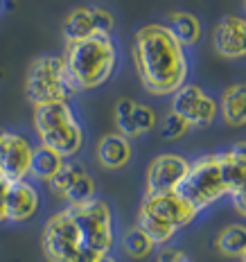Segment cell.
Here are the masks:
<instances>
[{
	"label": "cell",
	"mask_w": 246,
	"mask_h": 262,
	"mask_svg": "<svg viewBox=\"0 0 246 262\" xmlns=\"http://www.w3.org/2000/svg\"><path fill=\"white\" fill-rule=\"evenodd\" d=\"M113 242V210L97 196L54 212L41 235V249L48 262H97L111 253Z\"/></svg>",
	"instance_id": "1"
},
{
	"label": "cell",
	"mask_w": 246,
	"mask_h": 262,
	"mask_svg": "<svg viewBox=\"0 0 246 262\" xmlns=\"http://www.w3.org/2000/svg\"><path fill=\"white\" fill-rule=\"evenodd\" d=\"M133 63L140 84L156 97L174 95L181 86L188 84V52L161 23H149L136 32Z\"/></svg>",
	"instance_id": "2"
},
{
	"label": "cell",
	"mask_w": 246,
	"mask_h": 262,
	"mask_svg": "<svg viewBox=\"0 0 246 262\" xmlns=\"http://www.w3.org/2000/svg\"><path fill=\"white\" fill-rule=\"evenodd\" d=\"M63 63L77 93L100 89L111 79L118 66V46L113 36L95 34L91 39L70 43Z\"/></svg>",
	"instance_id": "3"
},
{
	"label": "cell",
	"mask_w": 246,
	"mask_h": 262,
	"mask_svg": "<svg viewBox=\"0 0 246 262\" xmlns=\"http://www.w3.org/2000/svg\"><path fill=\"white\" fill-rule=\"evenodd\" d=\"M196 215L199 212L176 192L145 194L143 204L138 208V224L136 226L154 242V247H158V244H167L178 231L190 226L196 220Z\"/></svg>",
	"instance_id": "4"
},
{
	"label": "cell",
	"mask_w": 246,
	"mask_h": 262,
	"mask_svg": "<svg viewBox=\"0 0 246 262\" xmlns=\"http://www.w3.org/2000/svg\"><path fill=\"white\" fill-rule=\"evenodd\" d=\"M34 129L41 145L63 158H73L84 147V129L68 102L34 106Z\"/></svg>",
	"instance_id": "5"
},
{
	"label": "cell",
	"mask_w": 246,
	"mask_h": 262,
	"mask_svg": "<svg viewBox=\"0 0 246 262\" xmlns=\"http://www.w3.org/2000/svg\"><path fill=\"white\" fill-rule=\"evenodd\" d=\"M77 93L68 73H65L63 57L43 54L36 57L27 68L25 77V97L30 104H54V102H68Z\"/></svg>",
	"instance_id": "6"
},
{
	"label": "cell",
	"mask_w": 246,
	"mask_h": 262,
	"mask_svg": "<svg viewBox=\"0 0 246 262\" xmlns=\"http://www.w3.org/2000/svg\"><path fill=\"white\" fill-rule=\"evenodd\" d=\"M176 194L183 201H188L196 212H201L215 201H219L221 196H226L228 192L221 177L219 154H208L190 163L183 181L176 188Z\"/></svg>",
	"instance_id": "7"
},
{
	"label": "cell",
	"mask_w": 246,
	"mask_h": 262,
	"mask_svg": "<svg viewBox=\"0 0 246 262\" xmlns=\"http://www.w3.org/2000/svg\"><path fill=\"white\" fill-rule=\"evenodd\" d=\"M172 113L181 116L188 127H210L219 116V106L215 97L199 86L185 84L172 95Z\"/></svg>",
	"instance_id": "8"
},
{
	"label": "cell",
	"mask_w": 246,
	"mask_h": 262,
	"mask_svg": "<svg viewBox=\"0 0 246 262\" xmlns=\"http://www.w3.org/2000/svg\"><path fill=\"white\" fill-rule=\"evenodd\" d=\"M30 140L16 131H0V174L9 185L30 177L32 161Z\"/></svg>",
	"instance_id": "9"
},
{
	"label": "cell",
	"mask_w": 246,
	"mask_h": 262,
	"mask_svg": "<svg viewBox=\"0 0 246 262\" xmlns=\"http://www.w3.org/2000/svg\"><path fill=\"white\" fill-rule=\"evenodd\" d=\"M190 167V161L181 154H161L147 167L145 179V194H165L176 192L178 183L183 181L185 172Z\"/></svg>",
	"instance_id": "10"
},
{
	"label": "cell",
	"mask_w": 246,
	"mask_h": 262,
	"mask_svg": "<svg viewBox=\"0 0 246 262\" xmlns=\"http://www.w3.org/2000/svg\"><path fill=\"white\" fill-rule=\"evenodd\" d=\"M39 206H41L39 190L27 179L16 181L5 192V222L20 224V222L32 220L39 212Z\"/></svg>",
	"instance_id": "11"
},
{
	"label": "cell",
	"mask_w": 246,
	"mask_h": 262,
	"mask_svg": "<svg viewBox=\"0 0 246 262\" xmlns=\"http://www.w3.org/2000/svg\"><path fill=\"white\" fill-rule=\"evenodd\" d=\"M212 46L219 57L242 59L246 54V20L242 16H223L212 32Z\"/></svg>",
	"instance_id": "12"
},
{
	"label": "cell",
	"mask_w": 246,
	"mask_h": 262,
	"mask_svg": "<svg viewBox=\"0 0 246 262\" xmlns=\"http://www.w3.org/2000/svg\"><path fill=\"white\" fill-rule=\"evenodd\" d=\"M133 154V147L131 140L124 138L122 134H106L97 145V158H100V165L106 170H122L124 165L131 161Z\"/></svg>",
	"instance_id": "13"
},
{
	"label": "cell",
	"mask_w": 246,
	"mask_h": 262,
	"mask_svg": "<svg viewBox=\"0 0 246 262\" xmlns=\"http://www.w3.org/2000/svg\"><path fill=\"white\" fill-rule=\"evenodd\" d=\"M219 165H221V177L226 183V192H237L244 190L246 181V149L244 143L233 145L228 151L219 154Z\"/></svg>",
	"instance_id": "14"
},
{
	"label": "cell",
	"mask_w": 246,
	"mask_h": 262,
	"mask_svg": "<svg viewBox=\"0 0 246 262\" xmlns=\"http://www.w3.org/2000/svg\"><path fill=\"white\" fill-rule=\"evenodd\" d=\"M167 30L172 32V36L181 43L183 48H192L201 41V34H204V27H201V20L196 18L194 14L190 12H172L167 16Z\"/></svg>",
	"instance_id": "15"
},
{
	"label": "cell",
	"mask_w": 246,
	"mask_h": 262,
	"mask_svg": "<svg viewBox=\"0 0 246 262\" xmlns=\"http://www.w3.org/2000/svg\"><path fill=\"white\" fill-rule=\"evenodd\" d=\"M217 106H219V116L223 118V122H228L231 127H242L246 122V86H228L221 100L217 102Z\"/></svg>",
	"instance_id": "16"
},
{
	"label": "cell",
	"mask_w": 246,
	"mask_h": 262,
	"mask_svg": "<svg viewBox=\"0 0 246 262\" xmlns=\"http://www.w3.org/2000/svg\"><path fill=\"white\" fill-rule=\"evenodd\" d=\"M61 32H63V39L68 46L95 36L97 30H95V20H93L91 7H75L73 12L65 16Z\"/></svg>",
	"instance_id": "17"
},
{
	"label": "cell",
	"mask_w": 246,
	"mask_h": 262,
	"mask_svg": "<svg viewBox=\"0 0 246 262\" xmlns=\"http://www.w3.org/2000/svg\"><path fill=\"white\" fill-rule=\"evenodd\" d=\"M65 158L59 156L57 151H52L50 147L39 145L32 149V161H30V177H34L36 181L50 183V179L61 170Z\"/></svg>",
	"instance_id": "18"
},
{
	"label": "cell",
	"mask_w": 246,
	"mask_h": 262,
	"mask_svg": "<svg viewBox=\"0 0 246 262\" xmlns=\"http://www.w3.org/2000/svg\"><path fill=\"white\" fill-rule=\"evenodd\" d=\"M215 247L221 255L228 258H244L246 255V239H244V226L242 224H231L217 235Z\"/></svg>",
	"instance_id": "19"
},
{
	"label": "cell",
	"mask_w": 246,
	"mask_h": 262,
	"mask_svg": "<svg viewBox=\"0 0 246 262\" xmlns=\"http://www.w3.org/2000/svg\"><path fill=\"white\" fill-rule=\"evenodd\" d=\"M122 251L133 260H143L154 251V242L140 231L138 226H131L122 235Z\"/></svg>",
	"instance_id": "20"
},
{
	"label": "cell",
	"mask_w": 246,
	"mask_h": 262,
	"mask_svg": "<svg viewBox=\"0 0 246 262\" xmlns=\"http://www.w3.org/2000/svg\"><path fill=\"white\" fill-rule=\"evenodd\" d=\"M84 172H86V170H84V165H81V163H77V161H63L61 170L54 174L48 185H50V190H52V192L57 194V196H63L65 190L73 185L75 179H79Z\"/></svg>",
	"instance_id": "21"
},
{
	"label": "cell",
	"mask_w": 246,
	"mask_h": 262,
	"mask_svg": "<svg viewBox=\"0 0 246 262\" xmlns=\"http://www.w3.org/2000/svg\"><path fill=\"white\" fill-rule=\"evenodd\" d=\"M61 199L68 201V206H75V204H86V201L95 199V181L88 177V174H81L79 179H75L73 185L65 190V194Z\"/></svg>",
	"instance_id": "22"
},
{
	"label": "cell",
	"mask_w": 246,
	"mask_h": 262,
	"mask_svg": "<svg viewBox=\"0 0 246 262\" xmlns=\"http://www.w3.org/2000/svg\"><path fill=\"white\" fill-rule=\"evenodd\" d=\"M133 106L136 102L131 97H122L118 100V106H116V124H118V134H122L124 138H136L138 131H136V124H133Z\"/></svg>",
	"instance_id": "23"
},
{
	"label": "cell",
	"mask_w": 246,
	"mask_h": 262,
	"mask_svg": "<svg viewBox=\"0 0 246 262\" xmlns=\"http://www.w3.org/2000/svg\"><path fill=\"white\" fill-rule=\"evenodd\" d=\"M133 124H136L138 136L154 131V127H156V111L151 106L138 104V102H136V106H133Z\"/></svg>",
	"instance_id": "24"
},
{
	"label": "cell",
	"mask_w": 246,
	"mask_h": 262,
	"mask_svg": "<svg viewBox=\"0 0 246 262\" xmlns=\"http://www.w3.org/2000/svg\"><path fill=\"white\" fill-rule=\"evenodd\" d=\"M188 129H190L188 122H185L181 116H176V113L169 111L165 116V122H163V127H161V136L165 140H178L188 134Z\"/></svg>",
	"instance_id": "25"
},
{
	"label": "cell",
	"mask_w": 246,
	"mask_h": 262,
	"mask_svg": "<svg viewBox=\"0 0 246 262\" xmlns=\"http://www.w3.org/2000/svg\"><path fill=\"white\" fill-rule=\"evenodd\" d=\"M91 12H93V20H95L97 34L111 36V32L116 30V16H113L111 9L100 7V5H91Z\"/></svg>",
	"instance_id": "26"
},
{
	"label": "cell",
	"mask_w": 246,
	"mask_h": 262,
	"mask_svg": "<svg viewBox=\"0 0 246 262\" xmlns=\"http://www.w3.org/2000/svg\"><path fill=\"white\" fill-rule=\"evenodd\" d=\"M156 262H192V258L181 249H163L161 253H158Z\"/></svg>",
	"instance_id": "27"
},
{
	"label": "cell",
	"mask_w": 246,
	"mask_h": 262,
	"mask_svg": "<svg viewBox=\"0 0 246 262\" xmlns=\"http://www.w3.org/2000/svg\"><path fill=\"white\" fill-rule=\"evenodd\" d=\"M7 188H9V183L5 181V177L0 174V196H5V192H7Z\"/></svg>",
	"instance_id": "28"
},
{
	"label": "cell",
	"mask_w": 246,
	"mask_h": 262,
	"mask_svg": "<svg viewBox=\"0 0 246 262\" xmlns=\"http://www.w3.org/2000/svg\"><path fill=\"white\" fill-rule=\"evenodd\" d=\"M0 222H5V196H0Z\"/></svg>",
	"instance_id": "29"
},
{
	"label": "cell",
	"mask_w": 246,
	"mask_h": 262,
	"mask_svg": "<svg viewBox=\"0 0 246 262\" xmlns=\"http://www.w3.org/2000/svg\"><path fill=\"white\" fill-rule=\"evenodd\" d=\"M97 262H118V260H116V258H111V253H108V255H104V258H100Z\"/></svg>",
	"instance_id": "30"
},
{
	"label": "cell",
	"mask_w": 246,
	"mask_h": 262,
	"mask_svg": "<svg viewBox=\"0 0 246 262\" xmlns=\"http://www.w3.org/2000/svg\"><path fill=\"white\" fill-rule=\"evenodd\" d=\"M0 5H3V0H0Z\"/></svg>",
	"instance_id": "31"
}]
</instances>
